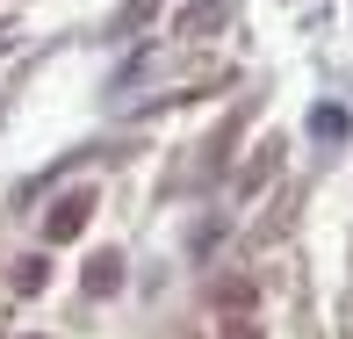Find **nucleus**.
<instances>
[{
  "label": "nucleus",
  "mask_w": 353,
  "mask_h": 339,
  "mask_svg": "<svg viewBox=\"0 0 353 339\" xmlns=\"http://www.w3.org/2000/svg\"><path fill=\"white\" fill-rule=\"evenodd\" d=\"M94 217V195L87 188H72L65 202H51V217H43V238H79V224Z\"/></svg>",
  "instance_id": "obj_1"
},
{
  "label": "nucleus",
  "mask_w": 353,
  "mask_h": 339,
  "mask_svg": "<svg viewBox=\"0 0 353 339\" xmlns=\"http://www.w3.org/2000/svg\"><path fill=\"white\" fill-rule=\"evenodd\" d=\"M116 282H123V260H116V253H94V260H87V289H94V296H108Z\"/></svg>",
  "instance_id": "obj_2"
},
{
  "label": "nucleus",
  "mask_w": 353,
  "mask_h": 339,
  "mask_svg": "<svg viewBox=\"0 0 353 339\" xmlns=\"http://www.w3.org/2000/svg\"><path fill=\"white\" fill-rule=\"evenodd\" d=\"M14 289H43V260H22V267H14Z\"/></svg>",
  "instance_id": "obj_3"
},
{
  "label": "nucleus",
  "mask_w": 353,
  "mask_h": 339,
  "mask_svg": "<svg viewBox=\"0 0 353 339\" xmlns=\"http://www.w3.org/2000/svg\"><path fill=\"white\" fill-rule=\"evenodd\" d=\"M231 339H260V332H252V325H245V332H231Z\"/></svg>",
  "instance_id": "obj_4"
}]
</instances>
